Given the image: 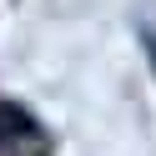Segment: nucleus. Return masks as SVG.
<instances>
[{
	"mask_svg": "<svg viewBox=\"0 0 156 156\" xmlns=\"http://www.w3.org/2000/svg\"><path fill=\"white\" fill-rule=\"evenodd\" d=\"M0 156H51V141L30 111L0 106Z\"/></svg>",
	"mask_w": 156,
	"mask_h": 156,
	"instance_id": "obj_1",
	"label": "nucleus"
}]
</instances>
